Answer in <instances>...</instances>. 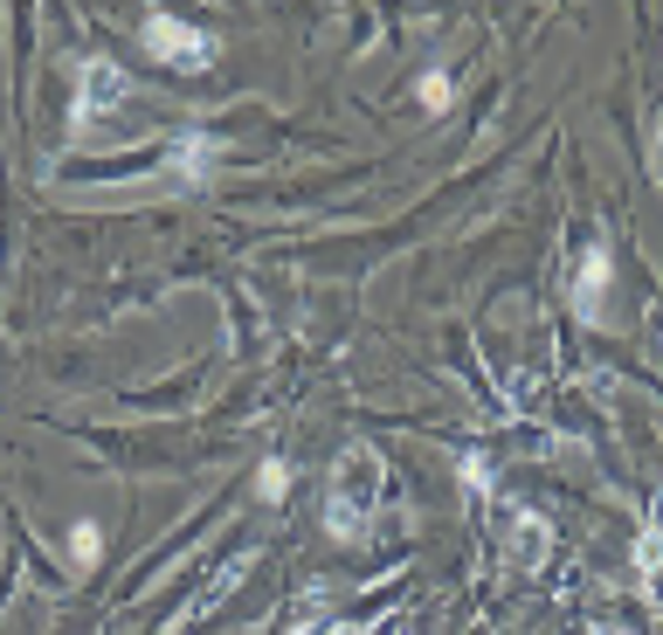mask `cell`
I'll return each instance as SVG.
<instances>
[{"mask_svg": "<svg viewBox=\"0 0 663 635\" xmlns=\"http://www.w3.org/2000/svg\"><path fill=\"white\" fill-rule=\"evenodd\" d=\"M381 497H388V470L373 450H345L332 463V484H325V532L339 538V546H360V538L373 532V512H381Z\"/></svg>", "mask_w": 663, "mask_h": 635, "instance_id": "cell-1", "label": "cell"}, {"mask_svg": "<svg viewBox=\"0 0 663 635\" xmlns=\"http://www.w3.org/2000/svg\"><path fill=\"white\" fill-rule=\"evenodd\" d=\"M145 49L167 62V70H208L214 62V36L194 21H180V14H152L145 21Z\"/></svg>", "mask_w": 663, "mask_h": 635, "instance_id": "cell-2", "label": "cell"}, {"mask_svg": "<svg viewBox=\"0 0 663 635\" xmlns=\"http://www.w3.org/2000/svg\"><path fill=\"white\" fill-rule=\"evenodd\" d=\"M124 98H132V77H124L111 56H90V62H77V104H70V118H77V124H98V118H111Z\"/></svg>", "mask_w": 663, "mask_h": 635, "instance_id": "cell-3", "label": "cell"}, {"mask_svg": "<svg viewBox=\"0 0 663 635\" xmlns=\"http://www.w3.org/2000/svg\"><path fill=\"white\" fill-rule=\"evenodd\" d=\"M498 538H504V566H519V574H540L553 560V525L540 512H525V504H504Z\"/></svg>", "mask_w": 663, "mask_h": 635, "instance_id": "cell-4", "label": "cell"}, {"mask_svg": "<svg viewBox=\"0 0 663 635\" xmlns=\"http://www.w3.org/2000/svg\"><path fill=\"white\" fill-rule=\"evenodd\" d=\"M609 276H615V256H609V242H594L587 256H581V270H574V318L581 325H602V291H609Z\"/></svg>", "mask_w": 663, "mask_h": 635, "instance_id": "cell-5", "label": "cell"}, {"mask_svg": "<svg viewBox=\"0 0 663 635\" xmlns=\"http://www.w3.org/2000/svg\"><path fill=\"white\" fill-rule=\"evenodd\" d=\"M242 574H249V553H235L229 566H221V574H214V581H208V587H201V594L180 608V622H173V628H187V622H201L208 608H221V594H235V581H242Z\"/></svg>", "mask_w": 663, "mask_h": 635, "instance_id": "cell-6", "label": "cell"}, {"mask_svg": "<svg viewBox=\"0 0 663 635\" xmlns=\"http://www.w3.org/2000/svg\"><path fill=\"white\" fill-rule=\"evenodd\" d=\"M257 491H263L270 504H283V491H291V463H283V456H270V463L257 470Z\"/></svg>", "mask_w": 663, "mask_h": 635, "instance_id": "cell-7", "label": "cell"}, {"mask_svg": "<svg viewBox=\"0 0 663 635\" xmlns=\"http://www.w3.org/2000/svg\"><path fill=\"white\" fill-rule=\"evenodd\" d=\"M422 104H429V111H450V104H456V83L442 77V70H429V77H422Z\"/></svg>", "mask_w": 663, "mask_h": 635, "instance_id": "cell-8", "label": "cell"}, {"mask_svg": "<svg viewBox=\"0 0 663 635\" xmlns=\"http://www.w3.org/2000/svg\"><path fill=\"white\" fill-rule=\"evenodd\" d=\"M98 546H104V532H98V525L83 518V525L70 532V553H77V566H90V560H98Z\"/></svg>", "mask_w": 663, "mask_h": 635, "instance_id": "cell-9", "label": "cell"}, {"mask_svg": "<svg viewBox=\"0 0 663 635\" xmlns=\"http://www.w3.org/2000/svg\"><path fill=\"white\" fill-rule=\"evenodd\" d=\"M650 167H656V187H663V104H656V132H650Z\"/></svg>", "mask_w": 663, "mask_h": 635, "instance_id": "cell-10", "label": "cell"}, {"mask_svg": "<svg viewBox=\"0 0 663 635\" xmlns=\"http://www.w3.org/2000/svg\"><path fill=\"white\" fill-rule=\"evenodd\" d=\"M325 635H360V628H353V622H332V628H325Z\"/></svg>", "mask_w": 663, "mask_h": 635, "instance_id": "cell-11", "label": "cell"}, {"mask_svg": "<svg viewBox=\"0 0 663 635\" xmlns=\"http://www.w3.org/2000/svg\"><path fill=\"white\" fill-rule=\"evenodd\" d=\"M656 532H663V491H656Z\"/></svg>", "mask_w": 663, "mask_h": 635, "instance_id": "cell-12", "label": "cell"}, {"mask_svg": "<svg viewBox=\"0 0 663 635\" xmlns=\"http://www.w3.org/2000/svg\"><path fill=\"white\" fill-rule=\"evenodd\" d=\"M594 635H622V628H594Z\"/></svg>", "mask_w": 663, "mask_h": 635, "instance_id": "cell-13", "label": "cell"}]
</instances>
